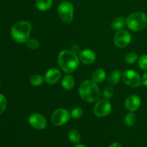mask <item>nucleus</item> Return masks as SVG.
<instances>
[{
  "mask_svg": "<svg viewBox=\"0 0 147 147\" xmlns=\"http://www.w3.org/2000/svg\"><path fill=\"white\" fill-rule=\"evenodd\" d=\"M61 78V72L57 68H51L46 72L45 75V80L48 84H55Z\"/></svg>",
  "mask_w": 147,
  "mask_h": 147,
  "instance_id": "13",
  "label": "nucleus"
},
{
  "mask_svg": "<svg viewBox=\"0 0 147 147\" xmlns=\"http://www.w3.org/2000/svg\"><path fill=\"white\" fill-rule=\"evenodd\" d=\"M126 23L127 27L132 31H142L147 25V17L143 12L133 13L127 17Z\"/></svg>",
  "mask_w": 147,
  "mask_h": 147,
  "instance_id": "4",
  "label": "nucleus"
},
{
  "mask_svg": "<svg viewBox=\"0 0 147 147\" xmlns=\"http://www.w3.org/2000/svg\"><path fill=\"white\" fill-rule=\"evenodd\" d=\"M79 94L81 98L88 103L98 101L101 96V93L97 83L90 80H85L81 83L79 87Z\"/></svg>",
  "mask_w": 147,
  "mask_h": 147,
  "instance_id": "2",
  "label": "nucleus"
},
{
  "mask_svg": "<svg viewBox=\"0 0 147 147\" xmlns=\"http://www.w3.org/2000/svg\"><path fill=\"white\" fill-rule=\"evenodd\" d=\"M75 83H76V82H75L74 78L71 75L67 74V76H65L63 78L61 85L63 88L67 90H71L74 87Z\"/></svg>",
  "mask_w": 147,
  "mask_h": 147,
  "instance_id": "14",
  "label": "nucleus"
},
{
  "mask_svg": "<svg viewBox=\"0 0 147 147\" xmlns=\"http://www.w3.org/2000/svg\"><path fill=\"white\" fill-rule=\"evenodd\" d=\"M109 147H122V146L119 143L115 142V143L111 144L110 145V146H109Z\"/></svg>",
  "mask_w": 147,
  "mask_h": 147,
  "instance_id": "30",
  "label": "nucleus"
},
{
  "mask_svg": "<svg viewBox=\"0 0 147 147\" xmlns=\"http://www.w3.org/2000/svg\"><path fill=\"white\" fill-rule=\"evenodd\" d=\"M79 60L82 63L86 65H90L95 62L96 59V55L94 52L89 49L83 50L80 52L78 55Z\"/></svg>",
  "mask_w": 147,
  "mask_h": 147,
  "instance_id": "12",
  "label": "nucleus"
},
{
  "mask_svg": "<svg viewBox=\"0 0 147 147\" xmlns=\"http://www.w3.org/2000/svg\"><path fill=\"white\" fill-rule=\"evenodd\" d=\"M53 6V0H36V7L40 11H47Z\"/></svg>",
  "mask_w": 147,
  "mask_h": 147,
  "instance_id": "17",
  "label": "nucleus"
},
{
  "mask_svg": "<svg viewBox=\"0 0 147 147\" xmlns=\"http://www.w3.org/2000/svg\"><path fill=\"white\" fill-rule=\"evenodd\" d=\"M131 41V36L126 30H119L113 37V42L115 45L120 48L126 47L130 44Z\"/></svg>",
  "mask_w": 147,
  "mask_h": 147,
  "instance_id": "8",
  "label": "nucleus"
},
{
  "mask_svg": "<svg viewBox=\"0 0 147 147\" xmlns=\"http://www.w3.org/2000/svg\"><path fill=\"white\" fill-rule=\"evenodd\" d=\"M71 50L73 52H74L75 53H76V54H77L78 53H80V47L78 45L74 44L72 45Z\"/></svg>",
  "mask_w": 147,
  "mask_h": 147,
  "instance_id": "28",
  "label": "nucleus"
},
{
  "mask_svg": "<svg viewBox=\"0 0 147 147\" xmlns=\"http://www.w3.org/2000/svg\"><path fill=\"white\" fill-rule=\"evenodd\" d=\"M32 24L28 21H20L15 23L11 29V36L18 43H24L30 38Z\"/></svg>",
  "mask_w": 147,
  "mask_h": 147,
  "instance_id": "3",
  "label": "nucleus"
},
{
  "mask_svg": "<svg viewBox=\"0 0 147 147\" xmlns=\"http://www.w3.org/2000/svg\"><path fill=\"white\" fill-rule=\"evenodd\" d=\"M126 24V20L123 17H117V18H116L112 22L111 28L113 30H116V31H119V30L123 28V27H124Z\"/></svg>",
  "mask_w": 147,
  "mask_h": 147,
  "instance_id": "18",
  "label": "nucleus"
},
{
  "mask_svg": "<svg viewBox=\"0 0 147 147\" xmlns=\"http://www.w3.org/2000/svg\"><path fill=\"white\" fill-rule=\"evenodd\" d=\"M27 46L31 50H37L40 47V42L35 38H29L27 42Z\"/></svg>",
  "mask_w": 147,
  "mask_h": 147,
  "instance_id": "22",
  "label": "nucleus"
},
{
  "mask_svg": "<svg viewBox=\"0 0 147 147\" xmlns=\"http://www.w3.org/2000/svg\"><path fill=\"white\" fill-rule=\"evenodd\" d=\"M7 106V101L4 95L0 93V115L2 114Z\"/></svg>",
  "mask_w": 147,
  "mask_h": 147,
  "instance_id": "25",
  "label": "nucleus"
},
{
  "mask_svg": "<svg viewBox=\"0 0 147 147\" xmlns=\"http://www.w3.org/2000/svg\"><path fill=\"white\" fill-rule=\"evenodd\" d=\"M57 62L60 68L65 73L70 74L76 71L79 65V57L72 50H65L60 53Z\"/></svg>",
  "mask_w": 147,
  "mask_h": 147,
  "instance_id": "1",
  "label": "nucleus"
},
{
  "mask_svg": "<svg viewBox=\"0 0 147 147\" xmlns=\"http://www.w3.org/2000/svg\"><path fill=\"white\" fill-rule=\"evenodd\" d=\"M142 84L144 85L145 86L147 87V72L144 73L143 75V77L142 78Z\"/></svg>",
  "mask_w": 147,
  "mask_h": 147,
  "instance_id": "29",
  "label": "nucleus"
},
{
  "mask_svg": "<svg viewBox=\"0 0 147 147\" xmlns=\"http://www.w3.org/2000/svg\"><path fill=\"white\" fill-rule=\"evenodd\" d=\"M70 114H71L72 118H73L75 119H78L83 116V111L81 108L77 107L72 110V112L70 113Z\"/></svg>",
  "mask_w": 147,
  "mask_h": 147,
  "instance_id": "24",
  "label": "nucleus"
},
{
  "mask_svg": "<svg viewBox=\"0 0 147 147\" xmlns=\"http://www.w3.org/2000/svg\"><path fill=\"white\" fill-rule=\"evenodd\" d=\"M122 78L124 83L130 87L137 88L142 83L140 75L134 70H128L123 72Z\"/></svg>",
  "mask_w": 147,
  "mask_h": 147,
  "instance_id": "7",
  "label": "nucleus"
},
{
  "mask_svg": "<svg viewBox=\"0 0 147 147\" xmlns=\"http://www.w3.org/2000/svg\"><path fill=\"white\" fill-rule=\"evenodd\" d=\"M71 114L70 112L65 109H58L53 112L51 117L52 123L56 126L64 125L70 120Z\"/></svg>",
  "mask_w": 147,
  "mask_h": 147,
  "instance_id": "6",
  "label": "nucleus"
},
{
  "mask_svg": "<svg viewBox=\"0 0 147 147\" xmlns=\"http://www.w3.org/2000/svg\"><path fill=\"white\" fill-rule=\"evenodd\" d=\"M74 147H86V146H84V145H83V144H77L76 146H75Z\"/></svg>",
  "mask_w": 147,
  "mask_h": 147,
  "instance_id": "31",
  "label": "nucleus"
},
{
  "mask_svg": "<svg viewBox=\"0 0 147 147\" xmlns=\"http://www.w3.org/2000/svg\"><path fill=\"white\" fill-rule=\"evenodd\" d=\"M29 123L32 127L37 130L44 129L47 126V121L43 116L37 113H32L29 117Z\"/></svg>",
  "mask_w": 147,
  "mask_h": 147,
  "instance_id": "10",
  "label": "nucleus"
},
{
  "mask_svg": "<svg viewBox=\"0 0 147 147\" xmlns=\"http://www.w3.org/2000/svg\"><path fill=\"white\" fill-rule=\"evenodd\" d=\"M112 106L107 100H100L96 103L93 109L95 115L98 117H105L111 113Z\"/></svg>",
  "mask_w": 147,
  "mask_h": 147,
  "instance_id": "9",
  "label": "nucleus"
},
{
  "mask_svg": "<svg viewBox=\"0 0 147 147\" xmlns=\"http://www.w3.org/2000/svg\"><path fill=\"white\" fill-rule=\"evenodd\" d=\"M57 13L62 21L66 24H70L73 21L74 7L69 1H63L57 7Z\"/></svg>",
  "mask_w": 147,
  "mask_h": 147,
  "instance_id": "5",
  "label": "nucleus"
},
{
  "mask_svg": "<svg viewBox=\"0 0 147 147\" xmlns=\"http://www.w3.org/2000/svg\"><path fill=\"white\" fill-rule=\"evenodd\" d=\"M61 1H63V0H61Z\"/></svg>",
  "mask_w": 147,
  "mask_h": 147,
  "instance_id": "32",
  "label": "nucleus"
},
{
  "mask_svg": "<svg viewBox=\"0 0 147 147\" xmlns=\"http://www.w3.org/2000/svg\"><path fill=\"white\" fill-rule=\"evenodd\" d=\"M68 139L72 143L78 144L80 140V134L76 129H72L68 134Z\"/></svg>",
  "mask_w": 147,
  "mask_h": 147,
  "instance_id": "19",
  "label": "nucleus"
},
{
  "mask_svg": "<svg viewBox=\"0 0 147 147\" xmlns=\"http://www.w3.org/2000/svg\"><path fill=\"white\" fill-rule=\"evenodd\" d=\"M136 123V116L133 112L128 113L124 118V123L129 127L133 126Z\"/></svg>",
  "mask_w": 147,
  "mask_h": 147,
  "instance_id": "20",
  "label": "nucleus"
},
{
  "mask_svg": "<svg viewBox=\"0 0 147 147\" xmlns=\"http://www.w3.org/2000/svg\"><path fill=\"white\" fill-rule=\"evenodd\" d=\"M45 78L40 75H34L30 78V83L33 86H40L43 83Z\"/></svg>",
  "mask_w": 147,
  "mask_h": 147,
  "instance_id": "21",
  "label": "nucleus"
},
{
  "mask_svg": "<svg viewBox=\"0 0 147 147\" xmlns=\"http://www.w3.org/2000/svg\"><path fill=\"white\" fill-rule=\"evenodd\" d=\"M121 77V72L119 70H113L109 76L108 83L110 85H111V86L117 85L119 83V81H120Z\"/></svg>",
  "mask_w": 147,
  "mask_h": 147,
  "instance_id": "16",
  "label": "nucleus"
},
{
  "mask_svg": "<svg viewBox=\"0 0 147 147\" xmlns=\"http://www.w3.org/2000/svg\"><path fill=\"white\" fill-rule=\"evenodd\" d=\"M125 107L130 112H134L139 109L141 106V98L137 95H131L125 100Z\"/></svg>",
  "mask_w": 147,
  "mask_h": 147,
  "instance_id": "11",
  "label": "nucleus"
},
{
  "mask_svg": "<svg viewBox=\"0 0 147 147\" xmlns=\"http://www.w3.org/2000/svg\"><path fill=\"white\" fill-rule=\"evenodd\" d=\"M138 60V55L136 53H129L125 57V62H126L127 64L131 65L134 64L136 62V60Z\"/></svg>",
  "mask_w": 147,
  "mask_h": 147,
  "instance_id": "23",
  "label": "nucleus"
},
{
  "mask_svg": "<svg viewBox=\"0 0 147 147\" xmlns=\"http://www.w3.org/2000/svg\"><path fill=\"white\" fill-rule=\"evenodd\" d=\"M139 65L142 70H147V54L141 56L139 59Z\"/></svg>",
  "mask_w": 147,
  "mask_h": 147,
  "instance_id": "26",
  "label": "nucleus"
},
{
  "mask_svg": "<svg viewBox=\"0 0 147 147\" xmlns=\"http://www.w3.org/2000/svg\"><path fill=\"white\" fill-rule=\"evenodd\" d=\"M106 78V73L103 69H97V70H96L93 72V76H92V79L96 83H102L103 81H104Z\"/></svg>",
  "mask_w": 147,
  "mask_h": 147,
  "instance_id": "15",
  "label": "nucleus"
},
{
  "mask_svg": "<svg viewBox=\"0 0 147 147\" xmlns=\"http://www.w3.org/2000/svg\"><path fill=\"white\" fill-rule=\"evenodd\" d=\"M113 93H114L113 89L111 87H107L103 91V96L107 100V99H110L113 97Z\"/></svg>",
  "mask_w": 147,
  "mask_h": 147,
  "instance_id": "27",
  "label": "nucleus"
}]
</instances>
